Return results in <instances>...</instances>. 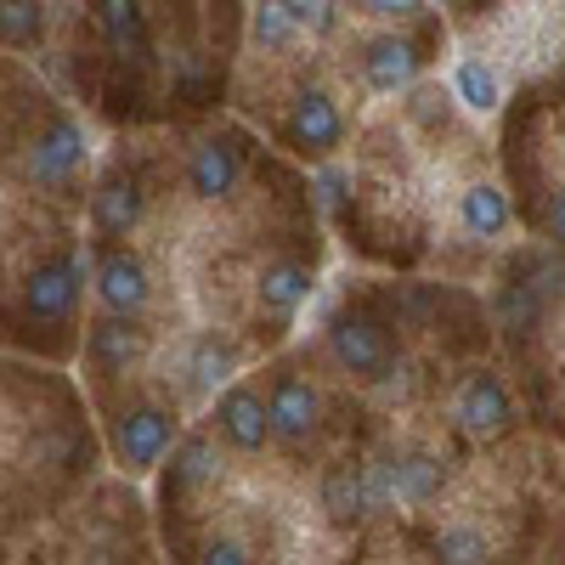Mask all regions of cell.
Instances as JSON below:
<instances>
[{"label": "cell", "instance_id": "6da1fadb", "mask_svg": "<svg viewBox=\"0 0 565 565\" xmlns=\"http://www.w3.org/2000/svg\"><path fill=\"white\" fill-rule=\"evenodd\" d=\"M328 351H334V362L362 385H385L391 367H396V351L385 340V328L367 311H340L334 322H328Z\"/></svg>", "mask_w": 565, "mask_h": 565}, {"label": "cell", "instance_id": "7a4b0ae2", "mask_svg": "<svg viewBox=\"0 0 565 565\" xmlns=\"http://www.w3.org/2000/svg\"><path fill=\"white\" fill-rule=\"evenodd\" d=\"M181 436V418L170 407H153V402H136L114 418V458L130 469V476H148V469L175 447Z\"/></svg>", "mask_w": 565, "mask_h": 565}, {"label": "cell", "instance_id": "3957f363", "mask_svg": "<svg viewBox=\"0 0 565 565\" xmlns=\"http://www.w3.org/2000/svg\"><path fill=\"white\" fill-rule=\"evenodd\" d=\"M79 282H85V260L74 249L45 255L23 277V311H29V322H68V311L79 306Z\"/></svg>", "mask_w": 565, "mask_h": 565}, {"label": "cell", "instance_id": "277c9868", "mask_svg": "<svg viewBox=\"0 0 565 565\" xmlns=\"http://www.w3.org/2000/svg\"><path fill=\"white\" fill-rule=\"evenodd\" d=\"M97 300L108 306V317H141L153 300V277H148V260L136 249H119V244H103L97 249Z\"/></svg>", "mask_w": 565, "mask_h": 565}, {"label": "cell", "instance_id": "5b68a950", "mask_svg": "<svg viewBox=\"0 0 565 565\" xmlns=\"http://www.w3.org/2000/svg\"><path fill=\"white\" fill-rule=\"evenodd\" d=\"M79 170H85V130H79V119L52 114V125L29 141V175L40 186H68Z\"/></svg>", "mask_w": 565, "mask_h": 565}, {"label": "cell", "instance_id": "8992f818", "mask_svg": "<svg viewBox=\"0 0 565 565\" xmlns=\"http://www.w3.org/2000/svg\"><path fill=\"white\" fill-rule=\"evenodd\" d=\"M266 418H271V436L277 441H311L317 436V424H322V396L311 380H300V373H282V380H271L266 391Z\"/></svg>", "mask_w": 565, "mask_h": 565}, {"label": "cell", "instance_id": "52a82bcc", "mask_svg": "<svg viewBox=\"0 0 565 565\" xmlns=\"http://www.w3.org/2000/svg\"><path fill=\"white\" fill-rule=\"evenodd\" d=\"M452 413H458V424L469 436H481V441H492V436H503L509 424H514V402H509V385L498 380V373H469V380L458 385V402H452Z\"/></svg>", "mask_w": 565, "mask_h": 565}, {"label": "cell", "instance_id": "ba28073f", "mask_svg": "<svg viewBox=\"0 0 565 565\" xmlns=\"http://www.w3.org/2000/svg\"><path fill=\"white\" fill-rule=\"evenodd\" d=\"M289 148H300V153H311V159H322V153H334L340 141H345V119H340V108H334V97L328 90H300L295 97V108H289Z\"/></svg>", "mask_w": 565, "mask_h": 565}, {"label": "cell", "instance_id": "9c48e42d", "mask_svg": "<svg viewBox=\"0 0 565 565\" xmlns=\"http://www.w3.org/2000/svg\"><path fill=\"white\" fill-rule=\"evenodd\" d=\"M215 430L238 447V452H260L271 441V418H266V396L255 385H226L215 402Z\"/></svg>", "mask_w": 565, "mask_h": 565}, {"label": "cell", "instance_id": "30bf717a", "mask_svg": "<svg viewBox=\"0 0 565 565\" xmlns=\"http://www.w3.org/2000/svg\"><path fill=\"white\" fill-rule=\"evenodd\" d=\"M238 175H244V148L226 141V136H210V141L193 148V159H186V193L215 204V199H226L232 186H238Z\"/></svg>", "mask_w": 565, "mask_h": 565}, {"label": "cell", "instance_id": "8fae6325", "mask_svg": "<svg viewBox=\"0 0 565 565\" xmlns=\"http://www.w3.org/2000/svg\"><path fill=\"white\" fill-rule=\"evenodd\" d=\"M141 215H148V193H141L136 175H108L97 193H90V226H97V244L130 238Z\"/></svg>", "mask_w": 565, "mask_h": 565}, {"label": "cell", "instance_id": "7c38bea8", "mask_svg": "<svg viewBox=\"0 0 565 565\" xmlns=\"http://www.w3.org/2000/svg\"><path fill=\"white\" fill-rule=\"evenodd\" d=\"M306 300H311V266H306V260L277 255V260L260 266V277H255V306H260V317L289 322Z\"/></svg>", "mask_w": 565, "mask_h": 565}, {"label": "cell", "instance_id": "4fadbf2b", "mask_svg": "<svg viewBox=\"0 0 565 565\" xmlns=\"http://www.w3.org/2000/svg\"><path fill=\"white\" fill-rule=\"evenodd\" d=\"M141 351H148V328L136 317H103V322H90V334H85V356L97 373H125V367H136Z\"/></svg>", "mask_w": 565, "mask_h": 565}, {"label": "cell", "instance_id": "5bb4252c", "mask_svg": "<svg viewBox=\"0 0 565 565\" xmlns=\"http://www.w3.org/2000/svg\"><path fill=\"white\" fill-rule=\"evenodd\" d=\"M418 45L402 40V34H380V40H367V52H362V74L373 90H385V97H396V90H407L418 79Z\"/></svg>", "mask_w": 565, "mask_h": 565}, {"label": "cell", "instance_id": "9a60e30c", "mask_svg": "<svg viewBox=\"0 0 565 565\" xmlns=\"http://www.w3.org/2000/svg\"><path fill=\"white\" fill-rule=\"evenodd\" d=\"M458 221H463V232L469 238H503V232L514 226V204H509V193L503 186H492V181H476V186H463V199H458Z\"/></svg>", "mask_w": 565, "mask_h": 565}, {"label": "cell", "instance_id": "2e32d148", "mask_svg": "<svg viewBox=\"0 0 565 565\" xmlns=\"http://www.w3.org/2000/svg\"><path fill=\"white\" fill-rule=\"evenodd\" d=\"M244 367V351L232 334H199L193 351H186V380H193V391H215V385H232Z\"/></svg>", "mask_w": 565, "mask_h": 565}, {"label": "cell", "instance_id": "e0dca14e", "mask_svg": "<svg viewBox=\"0 0 565 565\" xmlns=\"http://www.w3.org/2000/svg\"><path fill=\"white\" fill-rule=\"evenodd\" d=\"M97 23H103V40L114 45V57H141L148 52V18H141V0H97Z\"/></svg>", "mask_w": 565, "mask_h": 565}, {"label": "cell", "instance_id": "ac0fdd59", "mask_svg": "<svg viewBox=\"0 0 565 565\" xmlns=\"http://www.w3.org/2000/svg\"><path fill=\"white\" fill-rule=\"evenodd\" d=\"M452 90H458V103L469 114H498V103H503V79L487 57H463L452 68Z\"/></svg>", "mask_w": 565, "mask_h": 565}, {"label": "cell", "instance_id": "d6986e66", "mask_svg": "<svg viewBox=\"0 0 565 565\" xmlns=\"http://www.w3.org/2000/svg\"><path fill=\"white\" fill-rule=\"evenodd\" d=\"M322 509H328V521H340V526L362 521V514H367L362 469H351V463H334V469H328V476H322Z\"/></svg>", "mask_w": 565, "mask_h": 565}, {"label": "cell", "instance_id": "ffe728a7", "mask_svg": "<svg viewBox=\"0 0 565 565\" xmlns=\"http://www.w3.org/2000/svg\"><path fill=\"white\" fill-rule=\"evenodd\" d=\"M249 34H255L260 52H282V45H295L300 23H295V12H289V0H255Z\"/></svg>", "mask_w": 565, "mask_h": 565}, {"label": "cell", "instance_id": "44dd1931", "mask_svg": "<svg viewBox=\"0 0 565 565\" xmlns=\"http://www.w3.org/2000/svg\"><path fill=\"white\" fill-rule=\"evenodd\" d=\"M391 481H396V498H402V503H430V498L441 492V463H436V458L391 463Z\"/></svg>", "mask_w": 565, "mask_h": 565}, {"label": "cell", "instance_id": "7402d4cb", "mask_svg": "<svg viewBox=\"0 0 565 565\" xmlns=\"http://www.w3.org/2000/svg\"><path fill=\"white\" fill-rule=\"evenodd\" d=\"M45 34L40 0H0V45H34Z\"/></svg>", "mask_w": 565, "mask_h": 565}, {"label": "cell", "instance_id": "603a6c76", "mask_svg": "<svg viewBox=\"0 0 565 565\" xmlns=\"http://www.w3.org/2000/svg\"><path fill=\"white\" fill-rule=\"evenodd\" d=\"M436 559L441 565H487V537L476 526H447L436 537Z\"/></svg>", "mask_w": 565, "mask_h": 565}, {"label": "cell", "instance_id": "cb8c5ba5", "mask_svg": "<svg viewBox=\"0 0 565 565\" xmlns=\"http://www.w3.org/2000/svg\"><path fill=\"white\" fill-rule=\"evenodd\" d=\"M289 12H295V23L300 29H311V34H334V0H289Z\"/></svg>", "mask_w": 565, "mask_h": 565}, {"label": "cell", "instance_id": "d4e9b609", "mask_svg": "<svg viewBox=\"0 0 565 565\" xmlns=\"http://www.w3.org/2000/svg\"><path fill=\"white\" fill-rule=\"evenodd\" d=\"M199 565H249V554H244V543H232V537H210L199 548Z\"/></svg>", "mask_w": 565, "mask_h": 565}, {"label": "cell", "instance_id": "484cf974", "mask_svg": "<svg viewBox=\"0 0 565 565\" xmlns=\"http://www.w3.org/2000/svg\"><path fill=\"white\" fill-rule=\"evenodd\" d=\"M367 18H418L424 0H362Z\"/></svg>", "mask_w": 565, "mask_h": 565}, {"label": "cell", "instance_id": "4316f807", "mask_svg": "<svg viewBox=\"0 0 565 565\" xmlns=\"http://www.w3.org/2000/svg\"><path fill=\"white\" fill-rule=\"evenodd\" d=\"M548 238H559L565 244V186H554V199H548Z\"/></svg>", "mask_w": 565, "mask_h": 565}]
</instances>
